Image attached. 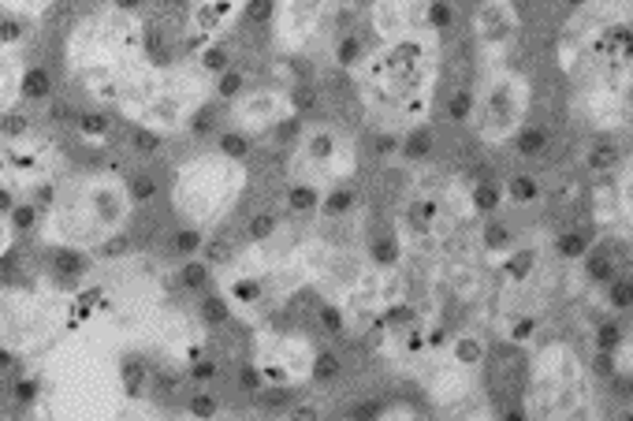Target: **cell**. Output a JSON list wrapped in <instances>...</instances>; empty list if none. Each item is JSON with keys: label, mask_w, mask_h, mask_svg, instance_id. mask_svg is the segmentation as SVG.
<instances>
[{"label": "cell", "mask_w": 633, "mask_h": 421, "mask_svg": "<svg viewBox=\"0 0 633 421\" xmlns=\"http://www.w3.org/2000/svg\"><path fill=\"white\" fill-rule=\"evenodd\" d=\"M49 399L56 414H124V381H120V362L112 366L97 343L68 340L60 343L49 366Z\"/></svg>", "instance_id": "obj_3"}, {"label": "cell", "mask_w": 633, "mask_h": 421, "mask_svg": "<svg viewBox=\"0 0 633 421\" xmlns=\"http://www.w3.org/2000/svg\"><path fill=\"white\" fill-rule=\"evenodd\" d=\"M351 414L354 418H376V414H384V407L381 403H354Z\"/></svg>", "instance_id": "obj_44"}, {"label": "cell", "mask_w": 633, "mask_h": 421, "mask_svg": "<svg viewBox=\"0 0 633 421\" xmlns=\"http://www.w3.org/2000/svg\"><path fill=\"white\" fill-rule=\"evenodd\" d=\"M428 150H433V131H428V127L411 131V138L403 142V153H406V157H411V161L428 157Z\"/></svg>", "instance_id": "obj_16"}, {"label": "cell", "mask_w": 633, "mask_h": 421, "mask_svg": "<svg viewBox=\"0 0 633 421\" xmlns=\"http://www.w3.org/2000/svg\"><path fill=\"white\" fill-rule=\"evenodd\" d=\"M242 164L224 153H201L187 164H179L176 183H172V202L176 213L190 228L206 232L212 224L224 220L231 209L235 194L242 191Z\"/></svg>", "instance_id": "obj_5"}, {"label": "cell", "mask_w": 633, "mask_h": 421, "mask_svg": "<svg viewBox=\"0 0 633 421\" xmlns=\"http://www.w3.org/2000/svg\"><path fill=\"white\" fill-rule=\"evenodd\" d=\"M622 340H626V336H622V328L619 325H600L596 328V351H611V355H615L619 351V347H622Z\"/></svg>", "instance_id": "obj_22"}, {"label": "cell", "mask_w": 633, "mask_h": 421, "mask_svg": "<svg viewBox=\"0 0 633 421\" xmlns=\"http://www.w3.org/2000/svg\"><path fill=\"white\" fill-rule=\"evenodd\" d=\"M283 112H288V105H283L276 94H269V90H253V94H247L239 105H235V120H239L247 131H261V127H269L272 120H280Z\"/></svg>", "instance_id": "obj_7"}, {"label": "cell", "mask_w": 633, "mask_h": 421, "mask_svg": "<svg viewBox=\"0 0 633 421\" xmlns=\"http://www.w3.org/2000/svg\"><path fill=\"white\" fill-rule=\"evenodd\" d=\"M217 90H220V97H235L242 90V75H239V71H224V79H220Z\"/></svg>", "instance_id": "obj_38"}, {"label": "cell", "mask_w": 633, "mask_h": 421, "mask_svg": "<svg viewBox=\"0 0 633 421\" xmlns=\"http://www.w3.org/2000/svg\"><path fill=\"white\" fill-rule=\"evenodd\" d=\"M533 328H537V317H522V321H515V328H510V340L526 343L529 336H533Z\"/></svg>", "instance_id": "obj_41"}, {"label": "cell", "mask_w": 633, "mask_h": 421, "mask_svg": "<svg viewBox=\"0 0 633 421\" xmlns=\"http://www.w3.org/2000/svg\"><path fill=\"white\" fill-rule=\"evenodd\" d=\"M373 261L381 265V269H395V261H399V243H395V239H376L373 243Z\"/></svg>", "instance_id": "obj_20"}, {"label": "cell", "mask_w": 633, "mask_h": 421, "mask_svg": "<svg viewBox=\"0 0 633 421\" xmlns=\"http://www.w3.org/2000/svg\"><path fill=\"white\" fill-rule=\"evenodd\" d=\"M359 57H362V45H359V34H346L340 45H335V64H343V68H354L359 64Z\"/></svg>", "instance_id": "obj_21"}, {"label": "cell", "mask_w": 633, "mask_h": 421, "mask_svg": "<svg viewBox=\"0 0 633 421\" xmlns=\"http://www.w3.org/2000/svg\"><path fill=\"white\" fill-rule=\"evenodd\" d=\"M258 396H261V403L269 407V410H280V407L291 403V392H288V388H280V384H276V388H258Z\"/></svg>", "instance_id": "obj_31"}, {"label": "cell", "mask_w": 633, "mask_h": 421, "mask_svg": "<svg viewBox=\"0 0 633 421\" xmlns=\"http://www.w3.org/2000/svg\"><path fill=\"white\" fill-rule=\"evenodd\" d=\"M452 4H444V0H428L425 4V30L428 34H440V30L452 27Z\"/></svg>", "instance_id": "obj_12"}, {"label": "cell", "mask_w": 633, "mask_h": 421, "mask_svg": "<svg viewBox=\"0 0 633 421\" xmlns=\"http://www.w3.org/2000/svg\"><path fill=\"white\" fill-rule=\"evenodd\" d=\"M544 150H548V131L522 127V135H518V153H522V157H540Z\"/></svg>", "instance_id": "obj_13"}, {"label": "cell", "mask_w": 633, "mask_h": 421, "mask_svg": "<svg viewBox=\"0 0 633 421\" xmlns=\"http://www.w3.org/2000/svg\"><path fill=\"white\" fill-rule=\"evenodd\" d=\"M194 414H217V403H212V399L209 396H198V399H194Z\"/></svg>", "instance_id": "obj_45"}, {"label": "cell", "mask_w": 633, "mask_h": 421, "mask_svg": "<svg viewBox=\"0 0 633 421\" xmlns=\"http://www.w3.org/2000/svg\"><path fill=\"white\" fill-rule=\"evenodd\" d=\"M45 198V243L60 246V250H90V246L112 243L124 232L131 205H135L127 183L108 172L56 183Z\"/></svg>", "instance_id": "obj_2"}, {"label": "cell", "mask_w": 633, "mask_h": 421, "mask_svg": "<svg viewBox=\"0 0 633 421\" xmlns=\"http://www.w3.org/2000/svg\"><path fill=\"white\" fill-rule=\"evenodd\" d=\"M608 302L615 306V310H630V273H626V276H619V280H611Z\"/></svg>", "instance_id": "obj_29"}, {"label": "cell", "mask_w": 633, "mask_h": 421, "mask_svg": "<svg viewBox=\"0 0 633 421\" xmlns=\"http://www.w3.org/2000/svg\"><path fill=\"white\" fill-rule=\"evenodd\" d=\"M247 150H250V138L247 135H239V131H231V135H224L220 138V153L224 157H247Z\"/></svg>", "instance_id": "obj_26"}, {"label": "cell", "mask_w": 633, "mask_h": 421, "mask_svg": "<svg viewBox=\"0 0 633 421\" xmlns=\"http://www.w3.org/2000/svg\"><path fill=\"white\" fill-rule=\"evenodd\" d=\"M206 280H209V269H206V265L194 261V265H187V269H183V284H187V287H201Z\"/></svg>", "instance_id": "obj_39"}, {"label": "cell", "mask_w": 633, "mask_h": 421, "mask_svg": "<svg viewBox=\"0 0 633 421\" xmlns=\"http://www.w3.org/2000/svg\"><path fill=\"white\" fill-rule=\"evenodd\" d=\"M153 64L146 49V27L124 8L90 16L68 41V68L101 101H120L131 79Z\"/></svg>", "instance_id": "obj_1"}, {"label": "cell", "mask_w": 633, "mask_h": 421, "mask_svg": "<svg viewBox=\"0 0 633 421\" xmlns=\"http://www.w3.org/2000/svg\"><path fill=\"white\" fill-rule=\"evenodd\" d=\"M469 109H474V94H458L452 105H447V116H452L455 123H463L469 116Z\"/></svg>", "instance_id": "obj_37"}, {"label": "cell", "mask_w": 633, "mask_h": 421, "mask_svg": "<svg viewBox=\"0 0 633 421\" xmlns=\"http://www.w3.org/2000/svg\"><path fill=\"white\" fill-rule=\"evenodd\" d=\"M585 250H589V243H585V235H581V232L559 235V254H563V258H585Z\"/></svg>", "instance_id": "obj_24"}, {"label": "cell", "mask_w": 633, "mask_h": 421, "mask_svg": "<svg viewBox=\"0 0 633 421\" xmlns=\"http://www.w3.org/2000/svg\"><path fill=\"white\" fill-rule=\"evenodd\" d=\"M272 12H276V4H272V0H250L247 19H250V23L264 27V23H269V19H272Z\"/></svg>", "instance_id": "obj_33"}, {"label": "cell", "mask_w": 633, "mask_h": 421, "mask_svg": "<svg viewBox=\"0 0 633 421\" xmlns=\"http://www.w3.org/2000/svg\"><path fill=\"white\" fill-rule=\"evenodd\" d=\"M567 4H570V8H585L589 0H567Z\"/></svg>", "instance_id": "obj_46"}, {"label": "cell", "mask_w": 633, "mask_h": 421, "mask_svg": "<svg viewBox=\"0 0 633 421\" xmlns=\"http://www.w3.org/2000/svg\"><path fill=\"white\" fill-rule=\"evenodd\" d=\"M611 164H619V146H611V142H600V146H592V153H589V168L592 172H608Z\"/></svg>", "instance_id": "obj_18"}, {"label": "cell", "mask_w": 633, "mask_h": 421, "mask_svg": "<svg viewBox=\"0 0 633 421\" xmlns=\"http://www.w3.org/2000/svg\"><path fill=\"white\" fill-rule=\"evenodd\" d=\"M313 105H316L313 86H294V90H291V109H294V112H310Z\"/></svg>", "instance_id": "obj_36"}, {"label": "cell", "mask_w": 633, "mask_h": 421, "mask_svg": "<svg viewBox=\"0 0 633 421\" xmlns=\"http://www.w3.org/2000/svg\"><path fill=\"white\" fill-rule=\"evenodd\" d=\"M276 232V217L272 213H258V217L250 220V239L253 243H269Z\"/></svg>", "instance_id": "obj_27"}, {"label": "cell", "mask_w": 633, "mask_h": 421, "mask_svg": "<svg viewBox=\"0 0 633 421\" xmlns=\"http://www.w3.org/2000/svg\"><path fill=\"white\" fill-rule=\"evenodd\" d=\"M481 355H485V347L477 336H463V340H455V362L458 366H474V362H481Z\"/></svg>", "instance_id": "obj_17"}, {"label": "cell", "mask_w": 633, "mask_h": 421, "mask_svg": "<svg viewBox=\"0 0 633 421\" xmlns=\"http://www.w3.org/2000/svg\"><path fill=\"white\" fill-rule=\"evenodd\" d=\"M201 314H206V321H209V325H224V321H228V310H224V302H220V299H206V306H201Z\"/></svg>", "instance_id": "obj_40"}, {"label": "cell", "mask_w": 633, "mask_h": 421, "mask_svg": "<svg viewBox=\"0 0 633 421\" xmlns=\"http://www.w3.org/2000/svg\"><path fill=\"white\" fill-rule=\"evenodd\" d=\"M83 131H86V135L101 138V135L108 131V123H105V116H86V120H83Z\"/></svg>", "instance_id": "obj_43"}, {"label": "cell", "mask_w": 633, "mask_h": 421, "mask_svg": "<svg viewBox=\"0 0 633 421\" xmlns=\"http://www.w3.org/2000/svg\"><path fill=\"white\" fill-rule=\"evenodd\" d=\"M585 273H589V280L592 284H608L611 280V261L604 258V254H589L585 250Z\"/></svg>", "instance_id": "obj_25"}, {"label": "cell", "mask_w": 633, "mask_h": 421, "mask_svg": "<svg viewBox=\"0 0 633 421\" xmlns=\"http://www.w3.org/2000/svg\"><path fill=\"white\" fill-rule=\"evenodd\" d=\"M201 68L212 71V75H224V71H228V53H224V49H206V53H201Z\"/></svg>", "instance_id": "obj_34"}, {"label": "cell", "mask_w": 633, "mask_h": 421, "mask_svg": "<svg viewBox=\"0 0 633 421\" xmlns=\"http://www.w3.org/2000/svg\"><path fill=\"white\" fill-rule=\"evenodd\" d=\"M510 243H515V235H510L507 224H488L485 228V246L488 250H510Z\"/></svg>", "instance_id": "obj_23"}, {"label": "cell", "mask_w": 633, "mask_h": 421, "mask_svg": "<svg viewBox=\"0 0 633 421\" xmlns=\"http://www.w3.org/2000/svg\"><path fill=\"white\" fill-rule=\"evenodd\" d=\"M537 194H540V187H537V179H533V176H518V179H510V183H507V198L515 202V205L537 202Z\"/></svg>", "instance_id": "obj_15"}, {"label": "cell", "mask_w": 633, "mask_h": 421, "mask_svg": "<svg viewBox=\"0 0 633 421\" xmlns=\"http://www.w3.org/2000/svg\"><path fill=\"white\" fill-rule=\"evenodd\" d=\"M23 79H27V71H23V60L15 53V45H4V41H0V112L23 94Z\"/></svg>", "instance_id": "obj_8"}, {"label": "cell", "mask_w": 633, "mask_h": 421, "mask_svg": "<svg viewBox=\"0 0 633 421\" xmlns=\"http://www.w3.org/2000/svg\"><path fill=\"white\" fill-rule=\"evenodd\" d=\"M533 261H537V258L526 250V254H518V258H510V261H507V273L515 276V280H526V276L533 273Z\"/></svg>", "instance_id": "obj_35"}, {"label": "cell", "mask_w": 633, "mask_h": 421, "mask_svg": "<svg viewBox=\"0 0 633 421\" xmlns=\"http://www.w3.org/2000/svg\"><path fill=\"white\" fill-rule=\"evenodd\" d=\"M23 94H27V97H45V94H49V75H45V71H38V68L27 71Z\"/></svg>", "instance_id": "obj_28"}, {"label": "cell", "mask_w": 633, "mask_h": 421, "mask_svg": "<svg viewBox=\"0 0 633 421\" xmlns=\"http://www.w3.org/2000/svg\"><path fill=\"white\" fill-rule=\"evenodd\" d=\"M477 30H481L485 41L507 38L510 30H515V12H510L507 0H488V4L481 8V16H477Z\"/></svg>", "instance_id": "obj_9"}, {"label": "cell", "mask_w": 633, "mask_h": 421, "mask_svg": "<svg viewBox=\"0 0 633 421\" xmlns=\"http://www.w3.org/2000/svg\"><path fill=\"white\" fill-rule=\"evenodd\" d=\"M56 0H0V12L4 16H15V19H34V16H45Z\"/></svg>", "instance_id": "obj_11"}, {"label": "cell", "mask_w": 633, "mask_h": 421, "mask_svg": "<svg viewBox=\"0 0 633 421\" xmlns=\"http://www.w3.org/2000/svg\"><path fill=\"white\" fill-rule=\"evenodd\" d=\"M354 205H359V194H354L351 187H340V191L324 194V198H321V205H316V209H321L324 217H343V213H351Z\"/></svg>", "instance_id": "obj_10"}, {"label": "cell", "mask_w": 633, "mask_h": 421, "mask_svg": "<svg viewBox=\"0 0 633 421\" xmlns=\"http://www.w3.org/2000/svg\"><path fill=\"white\" fill-rule=\"evenodd\" d=\"M526 109V86L522 79L515 75H499L485 94V123H481V135L488 142H504L507 135L518 131V120H522Z\"/></svg>", "instance_id": "obj_6"}, {"label": "cell", "mask_w": 633, "mask_h": 421, "mask_svg": "<svg viewBox=\"0 0 633 421\" xmlns=\"http://www.w3.org/2000/svg\"><path fill=\"white\" fill-rule=\"evenodd\" d=\"M83 321V299L53 287H0V347L38 355Z\"/></svg>", "instance_id": "obj_4"}, {"label": "cell", "mask_w": 633, "mask_h": 421, "mask_svg": "<svg viewBox=\"0 0 633 421\" xmlns=\"http://www.w3.org/2000/svg\"><path fill=\"white\" fill-rule=\"evenodd\" d=\"M321 325L329 328V332H343V314L335 310V306H324V310H321Z\"/></svg>", "instance_id": "obj_42"}, {"label": "cell", "mask_w": 633, "mask_h": 421, "mask_svg": "<svg viewBox=\"0 0 633 421\" xmlns=\"http://www.w3.org/2000/svg\"><path fill=\"white\" fill-rule=\"evenodd\" d=\"M12 246H15V224L8 213H0V261L12 254Z\"/></svg>", "instance_id": "obj_32"}, {"label": "cell", "mask_w": 633, "mask_h": 421, "mask_svg": "<svg viewBox=\"0 0 633 421\" xmlns=\"http://www.w3.org/2000/svg\"><path fill=\"white\" fill-rule=\"evenodd\" d=\"M310 373H313V381H321V384L335 381V377H340V358H335V355H316Z\"/></svg>", "instance_id": "obj_19"}, {"label": "cell", "mask_w": 633, "mask_h": 421, "mask_svg": "<svg viewBox=\"0 0 633 421\" xmlns=\"http://www.w3.org/2000/svg\"><path fill=\"white\" fill-rule=\"evenodd\" d=\"M474 205H477V213H492L496 205H499V191L492 187V183H477V191H474Z\"/></svg>", "instance_id": "obj_30"}, {"label": "cell", "mask_w": 633, "mask_h": 421, "mask_svg": "<svg viewBox=\"0 0 633 421\" xmlns=\"http://www.w3.org/2000/svg\"><path fill=\"white\" fill-rule=\"evenodd\" d=\"M288 205L299 213H313L316 205H321V194L313 191V183H294V187L288 191Z\"/></svg>", "instance_id": "obj_14"}]
</instances>
